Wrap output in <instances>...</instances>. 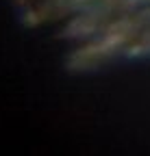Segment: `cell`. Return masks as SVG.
Here are the masks:
<instances>
[]
</instances>
